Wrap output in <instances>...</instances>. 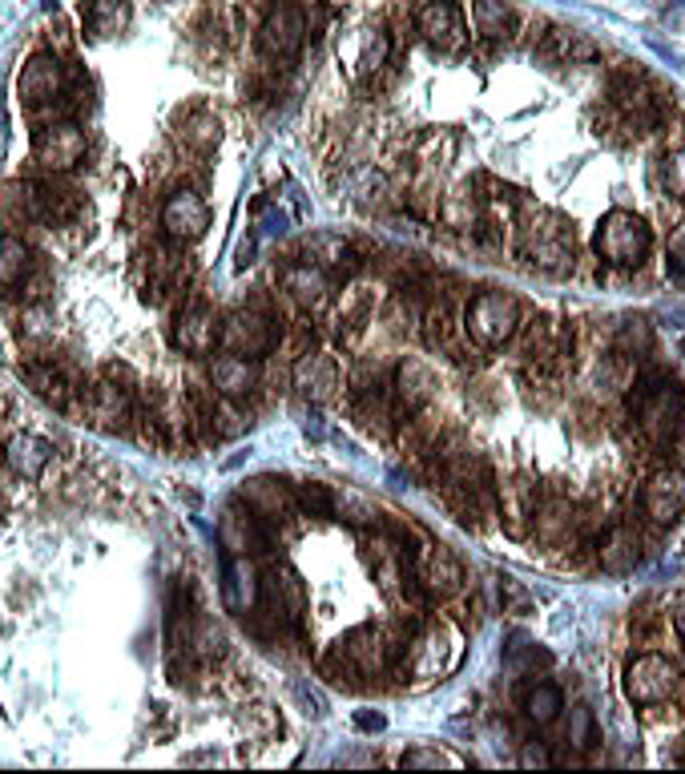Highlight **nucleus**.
Returning a JSON list of instances; mask_svg holds the SVG:
<instances>
[{"mask_svg": "<svg viewBox=\"0 0 685 774\" xmlns=\"http://www.w3.org/2000/svg\"><path fill=\"white\" fill-rule=\"evenodd\" d=\"M629 412L654 444H674V435L685 428V395L674 375L649 372L642 380H633Z\"/></svg>", "mask_w": 685, "mask_h": 774, "instance_id": "1", "label": "nucleus"}, {"mask_svg": "<svg viewBox=\"0 0 685 774\" xmlns=\"http://www.w3.org/2000/svg\"><path fill=\"white\" fill-rule=\"evenodd\" d=\"M520 255L548 275L573 271V226L552 210L528 214L520 226Z\"/></svg>", "mask_w": 685, "mask_h": 774, "instance_id": "2", "label": "nucleus"}, {"mask_svg": "<svg viewBox=\"0 0 685 774\" xmlns=\"http://www.w3.org/2000/svg\"><path fill=\"white\" fill-rule=\"evenodd\" d=\"M520 303L508 291H480L464 311V331L468 340L480 347H505L517 340L520 331Z\"/></svg>", "mask_w": 685, "mask_h": 774, "instance_id": "3", "label": "nucleus"}, {"mask_svg": "<svg viewBox=\"0 0 685 774\" xmlns=\"http://www.w3.org/2000/svg\"><path fill=\"white\" fill-rule=\"evenodd\" d=\"M395 654H403V649L391 646L388 637H383V629L359 626V629H351L348 637H339L335 641L331 669L339 674V682L343 678H375V674L388 669V662L395 658Z\"/></svg>", "mask_w": 685, "mask_h": 774, "instance_id": "4", "label": "nucleus"}, {"mask_svg": "<svg viewBox=\"0 0 685 774\" xmlns=\"http://www.w3.org/2000/svg\"><path fill=\"white\" fill-rule=\"evenodd\" d=\"M411 649H403V669H411L420 682H432L452 674L460 662V629L452 621H428L420 634L408 641Z\"/></svg>", "mask_w": 685, "mask_h": 774, "instance_id": "5", "label": "nucleus"}, {"mask_svg": "<svg viewBox=\"0 0 685 774\" xmlns=\"http://www.w3.org/2000/svg\"><path fill=\"white\" fill-rule=\"evenodd\" d=\"M593 246L609 266H642L649 258L654 234L633 210H609L593 234Z\"/></svg>", "mask_w": 685, "mask_h": 774, "instance_id": "6", "label": "nucleus"}, {"mask_svg": "<svg viewBox=\"0 0 685 774\" xmlns=\"http://www.w3.org/2000/svg\"><path fill=\"white\" fill-rule=\"evenodd\" d=\"M134 372H129L126 363H109L106 368V380L94 383L89 392H85V415L94 420L97 428H126L137 412V400H134Z\"/></svg>", "mask_w": 685, "mask_h": 774, "instance_id": "7", "label": "nucleus"}, {"mask_svg": "<svg viewBox=\"0 0 685 774\" xmlns=\"http://www.w3.org/2000/svg\"><path fill=\"white\" fill-rule=\"evenodd\" d=\"M274 343H278V323H274L271 311L243 307L222 319V331H218L222 351H234V355H246V360H263Z\"/></svg>", "mask_w": 685, "mask_h": 774, "instance_id": "8", "label": "nucleus"}, {"mask_svg": "<svg viewBox=\"0 0 685 774\" xmlns=\"http://www.w3.org/2000/svg\"><path fill=\"white\" fill-rule=\"evenodd\" d=\"M411 577H415V589H420L428 601H448L464 589V565L448 545H423L411 561Z\"/></svg>", "mask_w": 685, "mask_h": 774, "instance_id": "9", "label": "nucleus"}, {"mask_svg": "<svg viewBox=\"0 0 685 774\" xmlns=\"http://www.w3.org/2000/svg\"><path fill=\"white\" fill-rule=\"evenodd\" d=\"M85 149H89V141H85V129L77 126L74 117L49 121V126L32 134V158L49 174H69L74 166H81Z\"/></svg>", "mask_w": 685, "mask_h": 774, "instance_id": "10", "label": "nucleus"}, {"mask_svg": "<svg viewBox=\"0 0 685 774\" xmlns=\"http://www.w3.org/2000/svg\"><path fill=\"white\" fill-rule=\"evenodd\" d=\"M677 682H682V674L665 654H637L625 666V698L633 706H657V702L674 698Z\"/></svg>", "mask_w": 685, "mask_h": 774, "instance_id": "11", "label": "nucleus"}, {"mask_svg": "<svg viewBox=\"0 0 685 774\" xmlns=\"http://www.w3.org/2000/svg\"><path fill=\"white\" fill-rule=\"evenodd\" d=\"M254 614L271 617L274 629H295L299 621H303V614H306L303 577H299L295 569H286V565L271 569V574L263 577V601H258V609H254Z\"/></svg>", "mask_w": 685, "mask_h": 774, "instance_id": "12", "label": "nucleus"}, {"mask_svg": "<svg viewBox=\"0 0 685 774\" xmlns=\"http://www.w3.org/2000/svg\"><path fill=\"white\" fill-rule=\"evenodd\" d=\"M69 86V74H65L61 57L53 53H32L21 69V81H17V94H21L25 109H53L65 97Z\"/></svg>", "mask_w": 685, "mask_h": 774, "instance_id": "13", "label": "nucleus"}, {"mask_svg": "<svg viewBox=\"0 0 685 774\" xmlns=\"http://www.w3.org/2000/svg\"><path fill=\"white\" fill-rule=\"evenodd\" d=\"M642 512L649 525L669 529L685 512V472L682 468H657L642 484Z\"/></svg>", "mask_w": 685, "mask_h": 774, "instance_id": "14", "label": "nucleus"}, {"mask_svg": "<svg viewBox=\"0 0 685 774\" xmlns=\"http://www.w3.org/2000/svg\"><path fill=\"white\" fill-rule=\"evenodd\" d=\"M211 231V206L194 190H174L162 206V234L174 246L198 243L202 234Z\"/></svg>", "mask_w": 685, "mask_h": 774, "instance_id": "15", "label": "nucleus"}, {"mask_svg": "<svg viewBox=\"0 0 685 774\" xmlns=\"http://www.w3.org/2000/svg\"><path fill=\"white\" fill-rule=\"evenodd\" d=\"M303 41H306V17H303V9H299V4H291V0L274 4V9L266 12L263 29H258V49H263L266 57L291 61V57L303 49Z\"/></svg>", "mask_w": 685, "mask_h": 774, "instance_id": "16", "label": "nucleus"}, {"mask_svg": "<svg viewBox=\"0 0 685 774\" xmlns=\"http://www.w3.org/2000/svg\"><path fill=\"white\" fill-rule=\"evenodd\" d=\"M415 29H420L423 41L436 45L440 53H460L468 45L464 12H460L456 0H428V4L415 12Z\"/></svg>", "mask_w": 685, "mask_h": 774, "instance_id": "17", "label": "nucleus"}, {"mask_svg": "<svg viewBox=\"0 0 685 774\" xmlns=\"http://www.w3.org/2000/svg\"><path fill=\"white\" fill-rule=\"evenodd\" d=\"M266 529H271V525L254 517L243 500L222 512V525H218L222 545H226L231 557H254V552H266V545H271V532Z\"/></svg>", "mask_w": 685, "mask_h": 774, "instance_id": "18", "label": "nucleus"}, {"mask_svg": "<svg viewBox=\"0 0 685 774\" xmlns=\"http://www.w3.org/2000/svg\"><path fill=\"white\" fill-rule=\"evenodd\" d=\"M496 500H500V525H505L508 537H528V529L537 525V509H540L537 480H528V477L505 480Z\"/></svg>", "mask_w": 685, "mask_h": 774, "instance_id": "19", "label": "nucleus"}, {"mask_svg": "<svg viewBox=\"0 0 685 774\" xmlns=\"http://www.w3.org/2000/svg\"><path fill=\"white\" fill-rule=\"evenodd\" d=\"M258 360H246V355H234V351H222V355H211V383L222 400L243 403L258 392Z\"/></svg>", "mask_w": 685, "mask_h": 774, "instance_id": "20", "label": "nucleus"}, {"mask_svg": "<svg viewBox=\"0 0 685 774\" xmlns=\"http://www.w3.org/2000/svg\"><path fill=\"white\" fill-rule=\"evenodd\" d=\"M25 380L45 403H53V408H69L74 395H81V380H77L61 360H32L25 363Z\"/></svg>", "mask_w": 685, "mask_h": 774, "instance_id": "21", "label": "nucleus"}, {"mask_svg": "<svg viewBox=\"0 0 685 774\" xmlns=\"http://www.w3.org/2000/svg\"><path fill=\"white\" fill-rule=\"evenodd\" d=\"M295 392L311 403H327L339 392V368L327 351H303L295 363Z\"/></svg>", "mask_w": 685, "mask_h": 774, "instance_id": "22", "label": "nucleus"}, {"mask_svg": "<svg viewBox=\"0 0 685 774\" xmlns=\"http://www.w3.org/2000/svg\"><path fill=\"white\" fill-rule=\"evenodd\" d=\"M218 331L222 323L214 319V311L206 303H190L182 307L178 327H174V343H178L186 355H211L218 347Z\"/></svg>", "mask_w": 685, "mask_h": 774, "instance_id": "23", "label": "nucleus"}, {"mask_svg": "<svg viewBox=\"0 0 685 774\" xmlns=\"http://www.w3.org/2000/svg\"><path fill=\"white\" fill-rule=\"evenodd\" d=\"M391 395H395V408L400 412H420L428 408L436 395V375L423 360H403L391 375Z\"/></svg>", "mask_w": 685, "mask_h": 774, "instance_id": "24", "label": "nucleus"}, {"mask_svg": "<svg viewBox=\"0 0 685 774\" xmlns=\"http://www.w3.org/2000/svg\"><path fill=\"white\" fill-rule=\"evenodd\" d=\"M243 504L266 525H283L286 512L295 509V492H286L283 480L274 477H254L243 484Z\"/></svg>", "mask_w": 685, "mask_h": 774, "instance_id": "25", "label": "nucleus"}, {"mask_svg": "<svg viewBox=\"0 0 685 774\" xmlns=\"http://www.w3.org/2000/svg\"><path fill=\"white\" fill-rule=\"evenodd\" d=\"M642 557H645L642 532L633 529V525H613V529L605 532L601 549H597V561H601V569H605L609 577L633 574V569L642 565Z\"/></svg>", "mask_w": 685, "mask_h": 774, "instance_id": "26", "label": "nucleus"}, {"mask_svg": "<svg viewBox=\"0 0 685 774\" xmlns=\"http://www.w3.org/2000/svg\"><path fill=\"white\" fill-rule=\"evenodd\" d=\"M37 206H41V223L69 226L81 218L85 198H81V190H74L69 182H61L53 174L49 182H37Z\"/></svg>", "mask_w": 685, "mask_h": 774, "instance_id": "27", "label": "nucleus"}, {"mask_svg": "<svg viewBox=\"0 0 685 774\" xmlns=\"http://www.w3.org/2000/svg\"><path fill=\"white\" fill-rule=\"evenodd\" d=\"M283 291L295 298L299 307H323L331 295V271H323L319 263H295L283 271Z\"/></svg>", "mask_w": 685, "mask_h": 774, "instance_id": "28", "label": "nucleus"}, {"mask_svg": "<svg viewBox=\"0 0 685 774\" xmlns=\"http://www.w3.org/2000/svg\"><path fill=\"white\" fill-rule=\"evenodd\" d=\"M263 601V574L251 557H231L226 561V605L238 614H254Z\"/></svg>", "mask_w": 685, "mask_h": 774, "instance_id": "29", "label": "nucleus"}, {"mask_svg": "<svg viewBox=\"0 0 685 774\" xmlns=\"http://www.w3.org/2000/svg\"><path fill=\"white\" fill-rule=\"evenodd\" d=\"M613 106L622 109L625 121H629L633 129L657 126V101L637 77H617V81H613Z\"/></svg>", "mask_w": 685, "mask_h": 774, "instance_id": "30", "label": "nucleus"}, {"mask_svg": "<svg viewBox=\"0 0 685 774\" xmlns=\"http://www.w3.org/2000/svg\"><path fill=\"white\" fill-rule=\"evenodd\" d=\"M49 457H53V448L45 444L41 435H12L9 444H4V464H9L12 477H21V480H37L45 472V464H49Z\"/></svg>", "mask_w": 685, "mask_h": 774, "instance_id": "31", "label": "nucleus"}, {"mask_svg": "<svg viewBox=\"0 0 685 774\" xmlns=\"http://www.w3.org/2000/svg\"><path fill=\"white\" fill-rule=\"evenodd\" d=\"M32 251L29 243H25L21 234H12V231H0V295H9V291H17L29 278L32 271Z\"/></svg>", "mask_w": 685, "mask_h": 774, "instance_id": "32", "label": "nucleus"}, {"mask_svg": "<svg viewBox=\"0 0 685 774\" xmlns=\"http://www.w3.org/2000/svg\"><path fill=\"white\" fill-rule=\"evenodd\" d=\"M149 298L162 303L166 295H178L182 283H186V255H174V251H149Z\"/></svg>", "mask_w": 685, "mask_h": 774, "instance_id": "33", "label": "nucleus"}, {"mask_svg": "<svg viewBox=\"0 0 685 774\" xmlns=\"http://www.w3.org/2000/svg\"><path fill=\"white\" fill-rule=\"evenodd\" d=\"M355 420L359 428H368L371 435H388L395 428V412H391V400L371 383V388H359L355 392Z\"/></svg>", "mask_w": 685, "mask_h": 774, "instance_id": "34", "label": "nucleus"}, {"mask_svg": "<svg viewBox=\"0 0 685 774\" xmlns=\"http://www.w3.org/2000/svg\"><path fill=\"white\" fill-rule=\"evenodd\" d=\"M178 138H182V146H190L194 154H214L222 141V121L211 109H190V114L182 117Z\"/></svg>", "mask_w": 685, "mask_h": 774, "instance_id": "35", "label": "nucleus"}, {"mask_svg": "<svg viewBox=\"0 0 685 774\" xmlns=\"http://www.w3.org/2000/svg\"><path fill=\"white\" fill-rule=\"evenodd\" d=\"M545 57H552L557 65H589L597 61V45L577 29H552L548 32Z\"/></svg>", "mask_w": 685, "mask_h": 774, "instance_id": "36", "label": "nucleus"}, {"mask_svg": "<svg viewBox=\"0 0 685 774\" xmlns=\"http://www.w3.org/2000/svg\"><path fill=\"white\" fill-rule=\"evenodd\" d=\"M472 17H476V29L485 32L488 41H508L512 29H517V17H512L508 0H476Z\"/></svg>", "mask_w": 685, "mask_h": 774, "instance_id": "37", "label": "nucleus"}, {"mask_svg": "<svg viewBox=\"0 0 685 774\" xmlns=\"http://www.w3.org/2000/svg\"><path fill=\"white\" fill-rule=\"evenodd\" d=\"M573 525H577V517H573V509L565 504V500H548V504H540L537 509V537L548 545V549H557V545L569 541Z\"/></svg>", "mask_w": 685, "mask_h": 774, "instance_id": "38", "label": "nucleus"}, {"mask_svg": "<svg viewBox=\"0 0 685 774\" xmlns=\"http://www.w3.org/2000/svg\"><path fill=\"white\" fill-rule=\"evenodd\" d=\"M129 25V0H94L89 4V32L109 41L117 32H126Z\"/></svg>", "mask_w": 685, "mask_h": 774, "instance_id": "39", "label": "nucleus"}, {"mask_svg": "<svg viewBox=\"0 0 685 774\" xmlns=\"http://www.w3.org/2000/svg\"><path fill=\"white\" fill-rule=\"evenodd\" d=\"M560 711H565V694H560V686H552V682H537V686H528V694H525L528 722L548 726V722H557Z\"/></svg>", "mask_w": 685, "mask_h": 774, "instance_id": "40", "label": "nucleus"}, {"mask_svg": "<svg viewBox=\"0 0 685 774\" xmlns=\"http://www.w3.org/2000/svg\"><path fill=\"white\" fill-rule=\"evenodd\" d=\"M0 210L17 218V223H41V206H37V186L29 182H9L0 190Z\"/></svg>", "mask_w": 685, "mask_h": 774, "instance_id": "41", "label": "nucleus"}, {"mask_svg": "<svg viewBox=\"0 0 685 774\" xmlns=\"http://www.w3.org/2000/svg\"><path fill=\"white\" fill-rule=\"evenodd\" d=\"M423 340H428V347H456V315H452V307H448V298H436L432 307L423 311Z\"/></svg>", "mask_w": 685, "mask_h": 774, "instance_id": "42", "label": "nucleus"}, {"mask_svg": "<svg viewBox=\"0 0 685 774\" xmlns=\"http://www.w3.org/2000/svg\"><path fill=\"white\" fill-rule=\"evenodd\" d=\"M443 223L456 226V231H472L476 223H480V194L472 190V186H464V190H456L452 198L443 202Z\"/></svg>", "mask_w": 685, "mask_h": 774, "instance_id": "43", "label": "nucleus"}, {"mask_svg": "<svg viewBox=\"0 0 685 774\" xmlns=\"http://www.w3.org/2000/svg\"><path fill=\"white\" fill-rule=\"evenodd\" d=\"M335 517L348 520V525H355V529H368V525H375V520H380V509H375L363 492H355V488H343V492H335Z\"/></svg>", "mask_w": 685, "mask_h": 774, "instance_id": "44", "label": "nucleus"}, {"mask_svg": "<svg viewBox=\"0 0 685 774\" xmlns=\"http://www.w3.org/2000/svg\"><path fill=\"white\" fill-rule=\"evenodd\" d=\"M633 355L629 351H609L601 360V368H597V383L601 388H609V392H629L633 388Z\"/></svg>", "mask_w": 685, "mask_h": 774, "instance_id": "45", "label": "nucleus"}, {"mask_svg": "<svg viewBox=\"0 0 685 774\" xmlns=\"http://www.w3.org/2000/svg\"><path fill=\"white\" fill-rule=\"evenodd\" d=\"M295 509L303 517H335V492L319 480H306V484H295Z\"/></svg>", "mask_w": 685, "mask_h": 774, "instance_id": "46", "label": "nucleus"}, {"mask_svg": "<svg viewBox=\"0 0 685 774\" xmlns=\"http://www.w3.org/2000/svg\"><path fill=\"white\" fill-rule=\"evenodd\" d=\"M597 743V718L589 706H573L569 711V746L573 751H589Z\"/></svg>", "mask_w": 685, "mask_h": 774, "instance_id": "47", "label": "nucleus"}, {"mask_svg": "<svg viewBox=\"0 0 685 774\" xmlns=\"http://www.w3.org/2000/svg\"><path fill=\"white\" fill-rule=\"evenodd\" d=\"M403 771H443V766H456L452 754L436 751V746H411L408 754L400 758Z\"/></svg>", "mask_w": 685, "mask_h": 774, "instance_id": "48", "label": "nucleus"}, {"mask_svg": "<svg viewBox=\"0 0 685 774\" xmlns=\"http://www.w3.org/2000/svg\"><path fill=\"white\" fill-rule=\"evenodd\" d=\"M388 53H391V41L388 32H368V41H363V57H359V69L363 74H380L383 65H388Z\"/></svg>", "mask_w": 685, "mask_h": 774, "instance_id": "49", "label": "nucleus"}, {"mask_svg": "<svg viewBox=\"0 0 685 774\" xmlns=\"http://www.w3.org/2000/svg\"><path fill=\"white\" fill-rule=\"evenodd\" d=\"M662 182H665V190L674 194V198H685V149H677V154H669V158H665Z\"/></svg>", "mask_w": 685, "mask_h": 774, "instance_id": "50", "label": "nucleus"}, {"mask_svg": "<svg viewBox=\"0 0 685 774\" xmlns=\"http://www.w3.org/2000/svg\"><path fill=\"white\" fill-rule=\"evenodd\" d=\"M500 597H505V614H528L532 609V597L520 589L517 577H500Z\"/></svg>", "mask_w": 685, "mask_h": 774, "instance_id": "51", "label": "nucleus"}, {"mask_svg": "<svg viewBox=\"0 0 685 774\" xmlns=\"http://www.w3.org/2000/svg\"><path fill=\"white\" fill-rule=\"evenodd\" d=\"M295 698L303 702V711L315 714V718H323V714H327V702H323V694H319L315 686H306V682H295Z\"/></svg>", "mask_w": 685, "mask_h": 774, "instance_id": "52", "label": "nucleus"}, {"mask_svg": "<svg viewBox=\"0 0 685 774\" xmlns=\"http://www.w3.org/2000/svg\"><path fill=\"white\" fill-rule=\"evenodd\" d=\"M665 255H669V266H674L677 275H685V223L669 234V243H665Z\"/></svg>", "mask_w": 685, "mask_h": 774, "instance_id": "53", "label": "nucleus"}, {"mask_svg": "<svg viewBox=\"0 0 685 774\" xmlns=\"http://www.w3.org/2000/svg\"><path fill=\"white\" fill-rule=\"evenodd\" d=\"M520 766H552V758L540 743H528L525 754H520Z\"/></svg>", "mask_w": 685, "mask_h": 774, "instance_id": "54", "label": "nucleus"}, {"mask_svg": "<svg viewBox=\"0 0 685 774\" xmlns=\"http://www.w3.org/2000/svg\"><path fill=\"white\" fill-rule=\"evenodd\" d=\"M355 726H359V731L375 734V731H383V726H388V718H383V714H371V711H359L355 714Z\"/></svg>", "mask_w": 685, "mask_h": 774, "instance_id": "55", "label": "nucleus"}, {"mask_svg": "<svg viewBox=\"0 0 685 774\" xmlns=\"http://www.w3.org/2000/svg\"><path fill=\"white\" fill-rule=\"evenodd\" d=\"M674 626H677V634L685 637V601H682V605H677V609H674Z\"/></svg>", "mask_w": 685, "mask_h": 774, "instance_id": "56", "label": "nucleus"}]
</instances>
